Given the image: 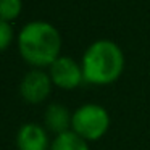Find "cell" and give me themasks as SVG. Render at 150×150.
<instances>
[{
    "label": "cell",
    "instance_id": "obj_1",
    "mask_svg": "<svg viewBox=\"0 0 150 150\" xmlns=\"http://www.w3.org/2000/svg\"><path fill=\"white\" fill-rule=\"evenodd\" d=\"M18 50L24 62L33 68H49L60 57L62 36L47 21H31L18 34Z\"/></svg>",
    "mask_w": 150,
    "mask_h": 150
},
{
    "label": "cell",
    "instance_id": "obj_2",
    "mask_svg": "<svg viewBox=\"0 0 150 150\" xmlns=\"http://www.w3.org/2000/svg\"><path fill=\"white\" fill-rule=\"evenodd\" d=\"M84 82L92 86H110L124 71V53L116 42L100 39L86 49L81 60Z\"/></svg>",
    "mask_w": 150,
    "mask_h": 150
},
{
    "label": "cell",
    "instance_id": "obj_3",
    "mask_svg": "<svg viewBox=\"0 0 150 150\" xmlns=\"http://www.w3.org/2000/svg\"><path fill=\"white\" fill-rule=\"evenodd\" d=\"M110 124L111 118L108 110L98 103L79 105L73 111L71 131L87 142L100 140L108 132Z\"/></svg>",
    "mask_w": 150,
    "mask_h": 150
},
{
    "label": "cell",
    "instance_id": "obj_4",
    "mask_svg": "<svg viewBox=\"0 0 150 150\" xmlns=\"http://www.w3.org/2000/svg\"><path fill=\"white\" fill-rule=\"evenodd\" d=\"M53 82L49 73L39 68H33L23 76L20 82V95L26 103L29 105H40L49 98L52 92Z\"/></svg>",
    "mask_w": 150,
    "mask_h": 150
},
{
    "label": "cell",
    "instance_id": "obj_5",
    "mask_svg": "<svg viewBox=\"0 0 150 150\" xmlns=\"http://www.w3.org/2000/svg\"><path fill=\"white\" fill-rule=\"evenodd\" d=\"M49 76L53 86L63 91H73L84 82L82 66L71 57L60 55L52 65L49 66Z\"/></svg>",
    "mask_w": 150,
    "mask_h": 150
},
{
    "label": "cell",
    "instance_id": "obj_6",
    "mask_svg": "<svg viewBox=\"0 0 150 150\" xmlns=\"http://www.w3.org/2000/svg\"><path fill=\"white\" fill-rule=\"evenodd\" d=\"M15 142L18 150H49L52 144L47 129L37 123H24L18 129Z\"/></svg>",
    "mask_w": 150,
    "mask_h": 150
},
{
    "label": "cell",
    "instance_id": "obj_7",
    "mask_svg": "<svg viewBox=\"0 0 150 150\" xmlns=\"http://www.w3.org/2000/svg\"><path fill=\"white\" fill-rule=\"evenodd\" d=\"M71 120L73 113L63 103H50L44 111V127L55 136L71 131Z\"/></svg>",
    "mask_w": 150,
    "mask_h": 150
},
{
    "label": "cell",
    "instance_id": "obj_8",
    "mask_svg": "<svg viewBox=\"0 0 150 150\" xmlns=\"http://www.w3.org/2000/svg\"><path fill=\"white\" fill-rule=\"evenodd\" d=\"M49 150H91V147L87 140L79 137L76 132L66 131L53 137Z\"/></svg>",
    "mask_w": 150,
    "mask_h": 150
},
{
    "label": "cell",
    "instance_id": "obj_9",
    "mask_svg": "<svg viewBox=\"0 0 150 150\" xmlns=\"http://www.w3.org/2000/svg\"><path fill=\"white\" fill-rule=\"evenodd\" d=\"M21 8H23L21 0H0V20L7 23L16 20L21 13Z\"/></svg>",
    "mask_w": 150,
    "mask_h": 150
},
{
    "label": "cell",
    "instance_id": "obj_10",
    "mask_svg": "<svg viewBox=\"0 0 150 150\" xmlns=\"http://www.w3.org/2000/svg\"><path fill=\"white\" fill-rule=\"evenodd\" d=\"M13 28L10 23L0 20V53L10 47V44L13 42Z\"/></svg>",
    "mask_w": 150,
    "mask_h": 150
}]
</instances>
